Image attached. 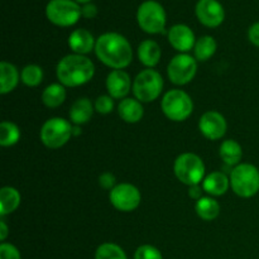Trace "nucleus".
I'll return each instance as SVG.
<instances>
[{"instance_id":"nucleus-34","label":"nucleus","mask_w":259,"mask_h":259,"mask_svg":"<svg viewBox=\"0 0 259 259\" xmlns=\"http://www.w3.org/2000/svg\"><path fill=\"white\" fill-rule=\"evenodd\" d=\"M81 14L86 19H93L98 15V7L93 3H88V4H83V7L81 8Z\"/></svg>"},{"instance_id":"nucleus-16","label":"nucleus","mask_w":259,"mask_h":259,"mask_svg":"<svg viewBox=\"0 0 259 259\" xmlns=\"http://www.w3.org/2000/svg\"><path fill=\"white\" fill-rule=\"evenodd\" d=\"M68 46L76 55L83 56L86 53H90L95 48L96 42L94 39V35L88 29L80 28V29L73 30L70 34Z\"/></svg>"},{"instance_id":"nucleus-17","label":"nucleus","mask_w":259,"mask_h":259,"mask_svg":"<svg viewBox=\"0 0 259 259\" xmlns=\"http://www.w3.org/2000/svg\"><path fill=\"white\" fill-rule=\"evenodd\" d=\"M230 180L223 172H212L202 181V189L212 196H222L228 191Z\"/></svg>"},{"instance_id":"nucleus-10","label":"nucleus","mask_w":259,"mask_h":259,"mask_svg":"<svg viewBox=\"0 0 259 259\" xmlns=\"http://www.w3.org/2000/svg\"><path fill=\"white\" fill-rule=\"evenodd\" d=\"M197 71V63L194 57L186 53L175 56L168 63L167 73L175 85H186L195 77Z\"/></svg>"},{"instance_id":"nucleus-36","label":"nucleus","mask_w":259,"mask_h":259,"mask_svg":"<svg viewBox=\"0 0 259 259\" xmlns=\"http://www.w3.org/2000/svg\"><path fill=\"white\" fill-rule=\"evenodd\" d=\"M204 189H201V187L199 186V185H195V186H191L190 187V191H189V195L191 199L196 200V201H199L200 199H201V191Z\"/></svg>"},{"instance_id":"nucleus-37","label":"nucleus","mask_w":259,"mask_h":259,"mask_svg":"<svg viewBox=\"0 0 259 259\" xmlns=\"http://www.w3.org/2000/svg\"><path fill=\"white\" fill-rule=\"evenodd\" d=\"M8 233L9 232H8L7 224H5L4 220H2V222H0V240H3V242H4L8 237Z\"/></svg>"},{"instance_id":"nucleus-13","label":"nucleus","mask_w":259,"mask_h":259,"mask_svg":"<svg viewBox=\"0 0 259 259\" xmlns=\"http://www.w3.org/2000/svg\"><path fill=\"white\" fill-rule=\"evenodd\" d=\"M228 124L224 116L218 111H206L200 118L199 129L205 138L210 141H218L227 133Z\"/></svg>"},{"instance_id":"nucleus-15","label":"nucleus","mask_w":259,"mask_h":259,"mask_svg":"<svg viewBox=\"0 0 259 259\" xmlns=\"http://www.w3.org/2000/svg\"><path fill=\"white\" fill-rule=\"evenodd\" d=\"M131 77L123 70L111 71L106 78V89L113 99H123L131 91Z\"/></svg>"},{"instance_id":"nucleus-18","label":"nucleus","mask_w":259,"mask_h":259,"mask_svg":"<svg viewBox=\"0 0 259 259\" xmlns=\"http://www.w3.org/2000/svg\"><path fill=\"white\" fill-rule=\"evenodd\" d=\"M118 113L120 118L126 123H138L143 118V106L137 99H123L118 105Z\"/></svg>"},{"instance_id":"nucleus-21","label":"nucleus","mask_w":259,"mask_h":259,"mask_svg":"<svg viewBox=\"0 0 259 259\" xmlns=\"http://www.w3.org/2000/svg\"><path fill=\"white\" fill-rule=\"evenodd\" d=\"M94 113V106L91 101L86 98L77 99L70 109V119L76 125H81L90 120Z\"/></svg>"},{"instance_id":"nucleus-35","label":"nucleus","mask_w":259,"mask_h":259,"mask_svg":"<svg viewBox=\"0 0 259 259\" xmlns=\"http://www.w3.org/2000/svg\"><path fill=\"white\" fill-rule=\"evenodd\" d=\"M248 38H249L252 45H254L255 47H259V22L250 25L249 30H248Z\"/></svg>"},{"instance_id":"nucleus-11","label":"nucleus","mask_w":259,"mask_h":259,"mask_svg":"<svg viewBox=\"0 0 259 259\" xmlns=\"http://www.w3.org/2000/svg\"><path fill=\"white\" fill-rule=\"evenodd\" d=\"M111 205L119 211L129 212L136 210L142 201L139 190L131 184L116 185L109 195Z\"/></svg>"},{"instance_id":"nucleus-7","label":"nucleus","mask_w":259,"mask_h":259,"mask_svg":"<svg viewBox=\"0 0 259 259\" xmlns=\"http://www.w3.org/2000/svg\"><path fill=\"white\" fill-rule=\"evenodd\" d=\"M46 15L58 27H71L82 17L81 7L75 0H51L46 7Z\"/></svg>"},{"instance_id":"nucleus-39","label":"nucleus","mask_w":259,"mask_h":259,"mask_svg":"<svg viewBox=\"0 0 259 259\" xmlns=\"http://www.w3.org/2000/svg\"><path fill=\"white\" fill-rule=\"evenodd\" d=\"M76 3H81V4H88V3H90L91 0H75Z\"/></svg>"},{"instance_id":"nucleus-28","label":"nucleus","mask_w":259,"mask_h":259,"mask_svg":"<svg viewBox=\"0 0 259 259\" xmlns=\"http://www.w3.org/2000/svg\"><path fill=\"white\" fill-rule=\"evenodd\" d=\"M20 78H22L23 83L30 88L38 86L43 80V71L39 66L37 65H28L25 66L20 73Z\"/></svg>"},{"instance_id":"nucleus-26","label":"nucleus","mask_w":259,"mask_h":259,"mask_svg":"<svg viewBox=\"0 0 259 259\" xmlns=\"http://www.w3.org/2000/svg\"><path fill=\"white\" fill-rule=\"evenodd\" d=\"M217 42L210 35H204V37L199 38L194 47L195 58L197 61H207L217 52Z\"/></svg>"},{"instance_id":"nucleus-8","label":"nucleus","mask_w":259,"mask_h":259,"mask_svg":"<svg viewBox=\"0 0 259 259\" xmlns=\"http://www.w3.org/2000/svg\"><path fill=\"white\" fill-rule=\"evenodd\" d=\"M162 110L169 120L184 121L191 115L194 104L185 91L175 89L164 94L162 99Z\"/></svg>"},{"instance_id":"nucleus-32","label":"nucleus","mask_w":259,"mask_h":259,"mask_svg":"<svg viewBox=\"0 0 259 259\" xmlns=\"http://www.w3.org/2000/svg\"><path fill=\"white\" fill-rule=\"evenodd\" d=\"M0 259H20V253L14 245L3 243L0 245Z\"/></svg>"},{"instance_id":"nucleus-2","label":"nucleus","mask_w":259,"mask_h":259,"mask_svg":"<svg viewBox=\"0 0 259 259\" xmlns=\"http://www.w3.org/2000/svg\"><path fill=\"white\" fill-rule=\"evenodd\" d=\"M57 77L63 86L76 88L85 85L94 77L95 66L90 58L82 55H68L58 62Z\"/></svg>"},{"instance_id":"nucleus-6","label":"nucleus","mask_w":259,"mask_h":259,"mask_svg":"<svg viewBox=\"0 0 259 259\" xmlns=\"http://www.w3.org/2000/svg\"><path fill=\"white\" fill-rule=\"evenodd\" d=\"M163 89V78L157 71L147 68L138 73L133 82V94L141 103L156 100Z\"/></svg>"},{"instance_id":"nucleus-30","label":"nucleus","mask_w":259,"mask_h":259,"mask_svg":"<svg viewBox=\"0 0 259 259\" xmlns=\"http://www.w3.org/2000/svg\"><path fill=\"white\" fill-rule=\"evenodd\" d=\"M134 259H163L161 252L153 245H142L137 249Z\"/></svg>"},{"instance_id":"nucleus-5","label":"nucleus","mask_w":259,"mask_h":259,"mask_svg":"<svg viewBox=\"0 0 259 259\" xmlns=\"http://www.w3.org/2000/svg\"><path fill=\"white\" fill-rule=\"evenodd\" d=\"M137 20L142 29L149 34H158L164 30L167 17L163 7L158 2L147 0L142 3L137 12Z\"/></svg>"},{"instance_id":"nucleus-19","label":"nucleus","mask_w":259,"mask_h":259,"mask_svg":"<svg viewBox=\"0 0 259 259\" xmlns=\"http://www.w3.org/2000/svg\"><path fill=\"white\" fill-rule=\"evenodd\" d=\"M19 82V72L12 63L3 61L0 63V94L5 95L17 88Z\"/></svg>"},{"instance_id":"nucleus-27","label":"nucleus","mask_w":259,"mask_h":259,"mask_svg":"<svg viewBox=\"0 0 259 259\" xmlns=\"http://www.w3.org/2000/svg\"><path fill=\"white\" fill-rule=\"evenodd\" d=\"M20 138V131L14 123L3 121L0 124V144L3 147H12L18 143Z\"/></svg>"},{"instance_id":"nucleus-22","label":"nucleus","mask_w":259,"mask_h":259,"mask_svg":"<svg viewBox=\"0 0 259 259\" xmlns=\"http://www.w3.org/2000/svg\"><path fill=\"white\" fill-rule=\"evenodd\" d=\"M20 205V194L14 187H3L0 190V214L2 217L12 214Z\"/></svg>"},{"instance_id":"nucleus-9","label":"nucleus","mask_w":259,"mask_h":259,"mask_svg":"<svg viewBox=\"0 0 259 259\" xmlns=\"http://www.w3.org/2000/svg\"><path fill=\"white\" fill-rule=\"evenodd\" d=\"M73 126L66 119H48L40 129V141L46 147L57 149L65 146L72 136Z\"/></svg>"},{"instance_id":"nucleus-38","label":"nucleus","mask_w":259,"mask_h":259,"mask_svg":"<svg viewBox=\"0 0 259 259\" xmlns=\"http://www.w3.org/2000/svg\"><path fill=\"white\" fill-rule=\"evenodd\" d=\"M81 132H80V128H78V125H76V126H73V129H72V136H78V134H80Z\"/></svg>"},{"instance_id":"nucleus-3","label":"nucleus","mask_w":259,"mask_h":259,"mask_svg":"<svg viewBox=\"0 0 259 259\" xmlns=\"http://www.w3.org/2000/svg\"><path fill=\"white\" fill-rule=\"evenodd\" d=\"M229 180L233 191L240 197L248 199L259 191V169L253 164H238L233 168Z\"/></svg>"},{"instance_id":"nucleus-14","label":"nucleus","mask_w":259,"mask_h":259,"mask_svg":"<svg viewBox=\"0 0 259 259\" xmlns=\"http://www.w3.org/2000/svg\"><path fill=\"white\" fill-rule=\"evenodd\" d=\"M168 40L172 47L179 52H189L195 47V34L190 27L185 24H176L168 30Z\"/></svg>"},{"instance_id":"nucleus-4","label":"nucleus","mask_w":259,"mask_h":259,"mask_svg":"<svg viewBox=\"0 0 259 259\" xmlns=\"http://www.w3.org/2000/svg\"><path fill=\"white\" fill-rule=\"evenodd\" d=\"M174 168L177 179L187 186H195L204 181L205 164L197 154H181L175 161Z\"/></svg>"},{"instance_id":"nucleus-29","label":"nucleus","mask_w":259,"mask_h":259,"mask_svg":"<svg viewBox=\"0 0 259 259\" xmlns=\"http://www.w3.org/2000/svg\"><path fill=\"white\" fill-rule=\"evenodd\" d=\"M95 259H126V255L119 245L104 243L96 249Z\"/></svg>"},{"instance_id":"nucleus-12","label":"nucleus","mask_w":259,"mask_h":259,"mask_svg":"<svg viewBox=\"0 0 259 259\" xmlns=\"http://www.w3.org/2000/svg\"><path fill=\"white\" fill-rule=\"evenodd\" d=\"M195 12L197 19L205 27L217 28L224 22V8L218 0H199Z\"/></svg>"},{"instance_id":"nucleus-1","label":"nucleus","mask_w":259,"mask_h":259,"mask_svg":"<svg viewBox=\"0 0 259 259\" xmlns=\"http://www.w3.org/2000/svg\"><path fill=\"white\" fill-rule=\"evenodd\" d=\"M95 53L104 65L114 68L123 70L131 65L133 60L132 46L119 33H105L96 40Z\"/></svg>"},{"instance_id":"nucleus-23","label":"nucleus","mask_w":259,"mask_h":259,"mask_svg":"<svg viewBox=\"0 0 259 259\" xmlns=\"http://www.w3.org/2000/svg\"><path fill=\"white\" fill-rule=\"evenodd\" d=\"M220 157L228 166H235L243 157V149L237 141L228 139L220 146Z\"/></svg>"},{"instance_id":"nucleus-24","label":"nucleus","mask_w":259,"mask_h":259,"mask_svg":"<svg viewBox=\"0 0 259 259\" xmlns=\"http://www.w3.org/2000/svg\"><path fill=\"white\" fill-rule=\"evenodd\" d=\"M66 100V90L62 83H52L42 93V101L47 108H58Z\"/></svg>"},{"instance_id":"nucleus-33","label":"nucleus","mask_w":259,"mask_h":259,"mask_svg":"<svg viewBox=\"0 0 259 259\" xmlns=\"http://www.w3.org/2000/svg\"><path fill=\"white\" fill-rule=\"evenodd\" d=\"M99 184H100V186L103 187V189L113 190L114 187H115L114 186V185H115V176L111 175L110 172H105V174H103L99 177Z\"/></svg>"},{"instance_id":"nucleus-31","label":"nucleus","mask_w":259,"mask_h":259,"mask_svg":"<svg viewBox=\"0 0 259 259\" xmlns=\"http://www.w3.org/2000/svg\"><path fill=\"white\" fill-rule=\"evenodd\" d=\"M114 109V101L111 96H99L95 101V110L99 114H109Z\"/></svg>"},{"instance_id":"nucleus-20","label":"nucleus","mask_w":259,"mask_h":259,"mask_svg":"<svg viewBox=\"0 0 259 259\" xmlns=\"http://www.w3.org/2000/svg\"><path fill=\"white\" fill-rule=\"evenodd\" d=\"M139 61L147 67H154L161 60V48L152 39L143 40L138 47Z\"/></svg>"},{"instance_id":"nucleus-25","label":"nucleus","mask_w":259,"mask_h":259,"mask_svg":"<svg viewBox=\"0 0 259 259\" xmlns=\"http://www.w3.org/2000/svg\"><path fill=\"white\" fill-rule=\"evenodd\" d=\"M196 212L202 220L206 222H211V220L217 219L219 217L220 212V205L212 197H201L199 201L196 202Z\"/></svg>"}]
</instances>
